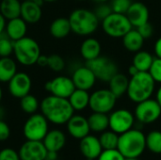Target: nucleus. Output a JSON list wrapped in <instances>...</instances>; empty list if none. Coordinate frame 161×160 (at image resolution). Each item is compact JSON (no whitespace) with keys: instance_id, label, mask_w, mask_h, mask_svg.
I'll list each match as a JSON object with an SVG mask.
<instances>
[{"instance_id":"473e14b6","label":"nucleus","mask_w":161,"mask_h":160,"mask_svg":"<svg viewBox=\"0 0 161 160\" xmlns=\"http://www.w3.org/2000/svg\"><path fill=\"white\" fill-rule=\"evenodd\" d=\"M146 148L154 153L161 154V131L153 130L146 136Z\"/></svg>"},{"instance_id":"603ef678","label":"nucleus","mask_w":161,"mask_h":160,"mask_svg":"<svg viewBox=\"0 0 161 160\" xmlns=\"http://www.w3.org/2000/svg\"><path fill=\"white\" fill-rule=\"evenodd\" d=\"M125 160H139V157H125Z\"/></svg>"},{"instance_id":"f03ea898","label":"nucleus","mask_w":161,"mask_h":160,"mask_svg":"<svg viewBox=\"0 0 161 160\" xmlns=\"http://www.w3.org/2000/svg\"><path fill=\"white\" fill-rule=\"evenodd\" d=\"M156 88V81L149 72H139L129 78L127 89L128 98L138 104L152 97Z\"/></svg>"},{"instance_id":"f704fd0d","label":"nucleus","mask_w":161,"mask_h":160,"mask_svg":"<svg viewBox=\"0 0 161 160\" xmlns=\"http://www.w3.org/2000/svg\"><path fill=\"white\" fill-rule=\"evenodd\" d=\"M47 67H49L54 72H61L65 67V61L59 55L52 54L48 56Z\"/></svg>"},{"instance_id":"e433bc0d","label":"nucleus","mask_w":161,"mask_h":160,"mask_svg":"<svg viewBox=\"0 0 161 160\" xmlns=\"http://www.w3.org/2000/svg\"><path fill=\"white\" fill-rule=\"evenodd\" d=\"M148 72L153 77V79L156 81V83L161 84V58H154V61Z\"/></svg>"},{"instance_id":"6ab92c4d","label":"nucleus","mask_w":161,"mask_h":160,"mask_svg":"<svg viewBox=\"0 0 161 160\" xmlns=\"http://www.w3.org/2000/svg\"><path fill=\"white\" fill-rule=\"evenodd\" d=\"M42 15V5L36 1L24 0L21 7V17L29 25L38 23Z\"/></svg>"},{"instance_id":"20e7f679","label":"nucleus","mask_w":161,"mask_h":160,"mask_svg":"<svg viewBox=\"0 0 161 160\" xmlns=\"http://www.w3.org/2000/svg\"><path fill=\"white\" fill-rule=\"evenodd\" d=\"M68 19L72 32L79 36H90L93 34L97 30L100 23L94 11L82 8L73 10Z\"/></svg>"},{"instance_id":"4468645a","label":"nucleus","mask_w":161,"mask_h":160,"mask_svg":"<svg viewBox=\"0 0 161 160\" xmlns=\"http://www.w3.org/2000/svg\"><path fill=\"white\" fill-rule=\"evenodd\" d=\"M18 153L21 160H44L47 149L42 141H26Z\"/></svg>"},{"instance_id":"412c9836","label":"nucleus","mask_w":161,"mask_h":160,"mask_svg":"<svg viewBox=\"0 0 161 160\" xmlns=\"http://www.w3.org/2000/svg\"><path fill=\"white\" fill-rule=\"evenodd\" d=\"M6 34L13 41H16L24 37H25L27 30V23L22 18L17 17L8 22L6 25Z\"/></svg>"},{"instance_id":"3c124183","label":"nucleus","mask_w":161,"mask_h":160,"mask_svg":"<svg viewBox=\"0 0 161 160\" xmlns=\"http://www.w3.org/2000/svg\"><path fill=\"white\" fill-rule=\"evenodd\" d=\"M93 1H95L97 4H101V3H107L108 0H93Z\"/></svg>"},{"instance_id":"2f4dec72","label":"nucleus","mask_w":161,"mask_h":160,"mask_svg":"<svg viewBox=\"0 0 161 160\" xmlns=\"http://www.w3.org/2000/svg\"><path fill=\"white\" fill-rule=\"evenodd\" d=\"M20 107L25 113L31 115L36 113V111L40 108V104L38 99L34 95L28 93L20 99Z\"/></svg>"},{"instance_id":"cd10ccee","label":"nucleus","mask_w":161,"mask_h":160,"mask_svg":"<svg viewBox=\"0 0 161 160\" xmlns=\"http://www.w3.org/2000/svg\"><path fill=\"white\" fill-rule=\"evenodd\" d=\"M88 122L91 131L96 133H102L109 127L108 115L106 113L92 112V114L88 118Z\"/></svg>"},{"instance_id":"ddd939ff","label":"nucleus","mask_w":161,"mask_h":160,"mask_svg":"<svg viewBox=\"0 0 161 160\" xmlns=\"http://www.w3.org/2000/svg\"><path fill=\"white\" fill-rule=\"evenodd\" d=\"M8 83L9 93L13 97L19 99L28 94L32 87V81L30 76L24 72L16 73Z\"/></svg>"},{"instance_id":"5701e85b","label":"nucleus","mask_w":161,"mask_h":160,"mask_svg":"<svg viewBox=\"0 0 161 160\" xmlns=\"http://www.w3.org/2000/svg\"><path fill=\"white\" fill-rule=\"evenodd\" d=\"M122 39H123V44L125 48L127 51L133 52V53H136L142 50L144 41H145L142 38V36L140 34L137 28L136 29L132 28L131 30H129Z\"/></svg>"},{"instance_id":"4d7b16f0","label":"nucleus","mask_w":161,"mask_h":160,"mask_svg":"<svg viewBox=\"0 0 161 160\" xmlns=\"http://www.w3.org/2000/svg\"><path fill=\"white\" fill-rule=\"evenodd\" d=\"M77 1H84V0H77Z\"/></svg>"},{"instance_id":"a878e982","label":"nucleus","mask_w":161,"mask_h":160,"mask_svg":"<svg viewBox=\"0 0 161 160\" xmlns=\"http://www.w3.org/2000/svg\"><path fill=\"white\" fill-rule=\"evenodd\" d=\"M90 96L91 94L88 92V91L75 89L74 92L70 95L68 100L75 111H81L89 107Z\"/></svg>"},{"instance_id":"aec40b11","label":"nucleus","mask_w":161,"mask_h":160,"mask_svg":"<svg viewBox=\"0 0 161 160\" xmlns=\"http://www.w3.org/2000/svg\"><path fill=\"white\" fill-rule=\"evenodd\" d=\"M42 142L47 151H55L58 153L66 144V136L61 130L53 129L47 132Z\"/></svg>"},{"instance_id":"423d86ee","label":"nucleus","mask_w":161,"mask_h":160,"mask_svg":"<svg viewBox=\"0 0 161 160\" xmlns=\"http://www.w3.org/2000/svg\"><path fill=\"white\" fill-rule=\"evenodd\" d=\"M102 28L111 38H123L133 26L125 14L112 12L102 21Z\"/></svg>"},{"instance_id":"ea45409f","label":"nucleus","mask_w":161,"mask_h":160,"mask_svg":"<svg viewBox=\"0 0 161 160\" xmlns=\"http://www.w3.org/2000/svg\"><path fill=\"white\" fill-rule=\"evenodd\" d=\"M137 29L144 40L150 39L154 34V26L150 22H147V23L142 25L141 26L137 27Z\"/></svg>"},{"instance_id":"6e6552de","label":"nucleus","mask_w":161,"mask_h":160,"mask_svg":"<svg viewBox=\"0 0 161 160\" xmlns=\"http://www.w3.org/2000/svg\"><path fill=\"white\" fill-rule=\"evenodd\" d=\"M48 121L39 113L31 114L25 121L23 128L24 136L27 141H42L48 132Z\"/></svg>"},{"instance_id":"f8f14e48","label":"nucleus","mask_w":161,"mask_h":160,"mask_svg":"<svg viewBox=\"0 0 161 160\" xmlns=\"http://www.w3.org/2000/svg\"><path fill=\"white\" fill-rule=\"evenodd\" d=\"M44 88L52 95L67 99L75 90V86L73 82L72 77H67L63 75L55 77L54 79L46 82Z\"/></svg>"},{"instance_id":"b1692460","label":"nucleus","mask_w":161,"mask_h":160,"mask_svg":"<svg viewBox=\"0 0 161 160\" xmlns=\"http://www.w3.org/2000/svg\"><path fill=\"white\" fill-rule=\"evenodd\" d=\"M49 32L56 39L66 38L70 34V32H72L69 19L64 17H59L55 19L50 25Z\"/></svg>"},{"instance_id":"c756f323","label":"nucleus","mask_w":161,"mask_h":160,"mask_svg":"<svg viewBox=\"0 0 161 160\" xmlns=\"http://www.w3.org/2000/svg\"><path fill=\"white\" fill-rule=\"evenodd\" d=\"M153 55L148 51L140 50L136 52L132 64L139 70V72H148L153 61H154Z\"/></svg>"},{"instance_id":"09e8293b","label":"nucleus","mask_w":161,"mask_h":160,"mask_svg":"<svg viewBox=\"0 0 161 160\" xmlns=\"http://www.w3.org/2000/svg\"><path fill=\"white\" fill-rule=\"evenodd\" d=\"M156 100L158 101V103L159 104V106L161 107V86L158 88L157 94H156Z\"/></svg>"},{"instance_id":"a211bd4d","label":"nucleus","mask_w":161,"mask_h":160,"mask_svg":"<svg viewBox=\"0 0 161 160\" xmlns=\"http://www.w3.org/2000/svg\"><path fill=\"white\" fill-rule=\"evenodd\" d=\"M66 124L68 133L76 140H81L90 134L91 128L88 119L82 115H73Z\"/></svg>"},{"instance_id":"0eeeda50","label":"nucleus","mask_w":161,"mask_h":160,"mask_svg":"<svg viewBox=\"0 0 161 160\" xmlns=\"http://www.w3.org/2000/svg\"><path fill=\"white\" fill-rule=\"evenodd\" d=\"M85 65L92 71L96 79L103 82H108L118 73V65L116 62L112 58L105 56H99L96 58L88 60Z\"/></svg>"},{"instance_id":"58836bf2","label":"nucleus","mask_w":161,"mask_h":160,"mask_svg":"<svg viewBox=\"0 0 161 160\" xmlns=\"http://www.w3.org/2000/svg\"><path fill=\"white\" fill-rule=\"evenodd\" d=\"M113 11H112V8L110 7L109 4H107V3H101V4H98L95 10H94V13L95 15L97 16V18L100 20V21H103L104 19H106L109 14H111Z\"/></svg>"},{"instance_id":"c9c22d12","label":"nucleus","mask_w":161,"mask_h":160,"mask_svg":"<svg viewBox=\"0 0 161 160\" xmlns=\"http://www.w3.org/2000/svg\"><path fill=\"white\" fill-rule=\"evenodd\" d=\"M131 3L132 0H110L109 5L113 12L125 14Z\"/></svg>"},{"instance_id":"c85d7f7f","label":"nucleus","mask_w":161,"mask_h":160,"mask_svg":"<svg viewBox=\"0 0 161 160\" xmlns=\"http://www.w3.org/2000/svg\"><path fill=\"white\" fill-rule=\"evenodd\" d=\"M16 73L17 66L11 58L5 57L0 58V82H8Z\"/></svg>"},{"instance_id":"f3484780","label":"nucleus","mask_w":161,"mask_h":160,"mask_svg":"<svg viewBox=\"0 0 161 160\" xmlns=\"http://www.w3.org/2000/svg\"><path fill=\"white\" fill-rule=\"evenodd\" d=\"M125 15L133 27H139L142 25L149 22V9L147 6L142 2H132Z\"/></svg>"},{"instance_id":"5fc2aeb1","label":"nucleus","mask_w":161,"mask_h":160,"mask_svg":"<svg viewBox=\"0 0 161 160\" xmlns=\"http://www.w3.org/2000/svg\"><path fill=\"white\" fill-rule=\"evenodd\" d=\"M2 97H3V91H2V89H1V87H0V102H1V100H2Z\"/></svg>"},{"instance_id":"13d9d810","label":"nucleus","mask_w":161,"mask_h":160,"mask_svg":"<svg viewBox=\"0 0 161 160\" xmlns=\"http://www.w3.org/2000/svg\"><path fill=\"white\" fill-rule=\"evenodd\" d=\"M56 160H61V159H59V158H58V159H56Z\"/></svg>"},{"instance_id":"6e6d98bb","label":"nucleus","mask_w":161,"mask_h":160,"mask_svg":"<svg viewBox=\"0 0 161 160\" xmlns=\"http://www.w3.org/2000/svg\"><path fill=\"white\" fill-rule=\"evenodd\" d=\"M27 1H36V2H39L41 5H42V3H43V1H42V0H27Z\"/></svg>"},{"instance_id":"a19ab883","label":"nucleus","mask_w":161,"mask_h":160,"mask_svg":"<svg viewBox=\"0 0 161 160\" xmlns=\"http://www.w3.org/2000/svg\"><path fill=\"white\" fill-rule=\"evenodd\" d=\"M0 160H21L19 153L11 148H5L0 151Z\"/></svg>"},{"instance_id":"f257e3e1","label":"nucleus","mask_w":161,"mask_h":160,"mask_svg":"<svg viewBox=\"0 0 161 160\" xmlns=\"http://www.w3.org/2000/svg\"><path fill=\"white\" fill-rule=\"evenodd\" d=\"M42 114L54 124H64L74 115V108L67 98L55 95L45 97L40 104Z\"/></svg>"},{"instance_id":"8fccbe9b","label":"nucleus","mask_w":161,"mask_h":160,"mask_svg":"<svg viewBox=\"0 0 161 160\" xmlns=\"http://www.w3.org/2000/svg\"><path fill=\"white\" fill-rule=\"evenodd\" d=\"M5 117V110L2 107H0V120H4Z\"/></svg>"},{"instance_id":"79ce46f5","label":"nucleus","mask_w":161,"mask_h":160,"mask_svg":"<svg viewBox=\"0 0 161 160\" xmlns=\"http://www.w3.org/2000/svg\"><path fill=\"white\" fill-rule=\"evenodd\" d=\"M10 136V128L4 120H0V141H7Z\"/></svg>"},{"instance_id":"7ed1b4c3","label":"nucleus","mask_w":161,"mask_h":160,"mask_svg":"<svg viewBox=\"0 0 161 160\" xmlns=\"http://www.w3.org/2000/svg\"><path fill=\"white\" fill-rule=\"evenodd\" d=\"M117 149L125 157H140L146 149V136L141 129L133 127L119 135Z\"/></svg>"},{"instance_id":"7c9ffc66","label":"nucleus","mask_w":161,"mask_h":160,"mask_svg":"<svg viewBox=\"0 0 161 160\" xmlns=\"http://www.w3.org/2000/svg\"><path fill=\"white\" fill-rule=\"evenodd\" d=\"M99 141L103 150H111L117 149L118 141H119V135L112 130H106L101 133L99 137Z\"/></svg>"},{"instance_id":"9d476101","label":"nucleus","mask_w":161,"mask_h":160,"mask_svg":"<svg viewBox=\"0 0 161 160\" xmlns=\"http://www.w3.org/2000/svg\"><path fill=\"white\" fill-rule=\"evenodd\" d=\"M135 118L142 124H150L158 121L161 116V107L157 100L149 98L137 104Z\"/></svg>"},{"instance_id":"72a5a7b5","label":"nucleus","mask_w":161,"mask_h":160,"mask_svg":"<svg viewBox=\"0 0 161 160\" xmlns=\"http://www.w3.org/2000/svg\"><path fill=\"white\" fill-rule=\"evenodd\" d=\"M14 49V41L9 39V37L6 33H2L0 35V57H10L13 54Z\"/></svg>"},{"instance_id":"393cba45","label":"nucleus","mask_w":161,"mask_h":160,"mask_svg":"<svg viewBox=\"0 0 161 160\" xmlns=\"http://www.w3.org/2000/svg\"><path fill=\"white\" fill-rule=\"evenodd\" d=\"M128 84H129V78L127 77V75L118 72L108 81V86H109L108 89L114 93V95L117 98H119L124 94H126Z\"/></svg>"},{"instance_id":"9b49d317","label":"nucleus","mask_w":161,"mask_h":160,"mask_svg":"<svg viewBox=\"0 0 161 160\" xmlns=\"http://www.w3.org/2000/svg\"><path fill=\"white\" fill-rule=\"evenodd\" d=\"M109 128L118 135H121L134 127L135 115L125 108L116 109L111 111L109 116Z\"/></svg>"},{"instance_id":"4c0bfd02","label":"nucleus","mask_w":161,"mask_h":160,"mask_svg":"<svg viewBox=\"0 0 161 160\" xmlns=\"http://www.w3.org/2000/svg\"><path fill=\"white\" fill-rule=\"evenodd\" d=\"M125 157L118 149L103 150L97 160H125Z\"/></svg>"},{"instance_id":"a18cd8bd","label":"nucleus","mask_w":161,"mask_h":160,"mask_svg":"<svg viewBox=\"0 0 161 160\" xmlns=\"http://www.w3.org/2000/svg\"><path fill=\"white\" fill-rule=\"evenodd\" d=\"M58 158V152L55 151H47L46 156H45V159L44 160H56Z\"/></svg>"},{"instance_id":"2eb2a0df","label":"nucleus","mask_w":161,"mask_h":160,"mask_svg":"<svg viewBox=\"0 0 161 160\" xmlns=\"http://www.w3.org/2000/svg\"><path fill=\"white\" fill-rule=\"evenodd\" d=\"M72 79L75 89L84 91H90L92 89L97 80L92 71L86 65L76 68L73 73Z\"/></svg>"},{"instance_id":"864d4df0","label":"nucleus","mask_w":161,"mask_h":160,"mask_svg":"<svg viewBox=\"0 0 161 160\" xmlns=\"http://www.w3.org/2000/svg\"><path fill=\"white\" fill-rule=\"evenodd\" d=\"M42 1L45 3H54V2H57L58 0H42Z\"/></svg>"},{"instance_id":"bb28decb","label":"nucleus","mask_w":161,"mask_h":160,"mask_svg":"<svg viewBox=\"0 0 161 160\" xmlns=\"http://www.w3.org/2000/svg\"><path fill=\"white\" fill-rule=\"evenodd\" d=\"M22 3L19 0H2L0 3V13L6 20L21 17Z\"/></svg>"},{"instance_id":"4be33fe9","label":"nucleus","mask_w":161,"mask_h":160,"mask_svg":"<svg viewBox=\"0 0 161 160\" xmlns=\"http://www.w3.org/2000/svg\"><path fill=\"white\" fill-rule=\"evenodd\" d=\"M101 43L98 40L94 38L86 39L85 41H83L80 46V54L86 61L92 60L101 56Z\"/></svg>"},{"instance_id":"37998d69","label":"nucleus","mask_w":161,"mask_h":160,"mask_svg":"<svg viewBox=\"0 0 161 160\" xmlns=\"http://www.w3.org/2000/svg\"><path fill=\"white\" fill-rule=\"evenodd\" d=\"M154 51H155V54H156V58H161V37H159L157 40V41L155 42Z\"/></svg>"},{"instance_id":"dca6fc26","label":"nucleus","mask_w":161,"mask_h":160,"mask_svg":"<svg viewBox=\"0 0 161 160\" xmlns=\"http://www.w3.org/2000/svg\"><path fill=\"white\" fill-rule=\"evenodd\" d=\"M79 150L82 156L87 160H95L101 155L103 148L101 146L99 138L89 134L80 140Z\"/></svg>"},{"instance_id":"c03bdc74","label":"nucleus","mask_w":161,"mask_h":160,"mask_svg":"<svg viewBox=\"0 0 161 160\" xmlns=\"http://www.w3.org/2000/svg\"><path fill=\"white\" fill-rule=\"evenodd\" d=\"M47 62H48V56H43L41 54L38 60H37V64L41 67H46Z\"/></svg>"},{"instance_id":"1a4fd4ad","label":"nucleus","mask_w":161,"mask_h":160,"mask_svg":"<svg viewBox=\"0 0 161 160\" xmlns=\"http://www.w3.org/2000/svg\"><path fill=\"white\" fill-rule=\"evenodd\" d=\"M117 97L109 89H101L93 91L90 96L89 107L92 112L110 113L117 102Z\"/></svg>"},{"instance_id":"49530a36","label":"nucleus","mask_w":161,"mask_h":160,"mask_svg":"<svg viewBox=\"0 0 161 160\" xmlns=\"http://www.w3.org/2000/svg\"><path fill=\"white\" fill-rule=\"evenodd\" d=\"M6 19H5V17L0 13V35L5 31V29H6Z\"/></svg>"},{"instance_id":"de8ad7c7","label":"nucleus","mask_w":161,"mask_h":160,"mask_svg":"<svg viewBox=\"0 0 161 160\" xmlns=\"http://www.w3.org/2000/svg\"><path fill=\"white\" fill-rule=\"evenodd\" d=\"M138 73H139V70L133 64L129 66V68H128V74L130 75V77L133 76V75H135V74H137Z\"/></svg>"},{"instance_id":"39448f33","label":"nucleus","mask_w":161,"mask_h":160,"mask_svg":"<svg viewBox=\"0 0 161 160\" xmlns=\"http://www.w3.org/2000/svg\"><path fill=\"white\" fill-rule=\"evenodd\" d=\"M13 53L16 60L24 66H31L37 63L41 55L39 43L30 37H24L14 41Z\"/></svg>"}]
</instances>
